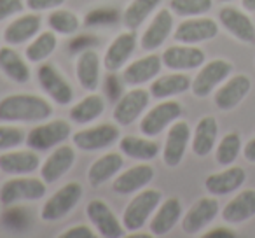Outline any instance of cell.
<instances>
[{"mask_svg": "<svg viewBox=\"0 0 255 238\" xmlns=\"http://www.w3.org/2000/svg\"><path fill=\"white\" fill-rule=\"evenodd\" d=\"M0 70L18 84L30 81V67L12 47H0Z\"/></svg>", "mask_w": 255, "mask_h": 238, "instance_id": "obj_32", "label": "cell"}, {"mask_svg": "<svg viewBox=\"0 0 255 238\" xmlns=\"http://www.w3.org/2000/svg\"><path fill=\"white\" fill-rule=\"evenodd\" d=\"M161 60H163V65L166 68L175 72H182L199 68L206 61V54L203 49L191 46V44H180V46L166 47Z\"/></svg>", "mask_w": 255, "mask_h": 238, "instance_id": "obj_16", "label": "cell"}, {"mask_svg": "<svg viewBox=\"0 0 255 238\" xmlns=\"http://www.w3.org/2000/svg\"><path fill=\"white\" fill-rule=\"evenodd\" d=\"M40 160L37 151H9L0 156V170L11 175H25L32 174L39 168Z\"/></svg>", "mask_w": 255, "mask_h": 238, "instance_id": "obj_27", "label": "cell"}, {"mask_svg": "<svg viewBox=\"0 0 255 238\" xmlns=\"http://www.w3.org/2000/svg\"><path fill=\"white\" fill-rule=\"evenodd\" d=\"M252 89V81L248 75L245 74H238L233 77L226 79L222 82V86H219L213 96V102H215L217 109L219 110H233L247 98V95Z\"/></svg>", "mask_w": 255, "mask_h": 238, "instance_id": "obj_14", "label": "cell"}, {"mask_svg": "<svg viewBox=\"0 0 255 238\" xmlns=\"http://www.w3.org/2000/svg\"><path fill=\"white\" fill-rule=\"evenodd\" d=\"M191 140V126L184 119H177L170 125L163 147V161L166 167L175 168L182 163Z\"/></svg>", "mask_w": 255, "mask_h": 238, "instance_id": "obj_10", "label": "cell"}, {"mask_svg": "<svg viewBox=\"0 0 255 238\" xmlns=\"http://www.w3.org/2000/svg\"><path fill=\"white\" fill-rule=\"evenodd\" d=\"M161 4V0H131L123 12V25L128 30H136Z\"/></svg>", "mask_w": 255, "mask_h": 238, "instance_id": "obj_35", "label": "cell"}, {"mask_svg": "<svg viewBox=\"0 0 255 238\" xmlns=\"http://www.w3.org/2000/svg\"><path fill=\"white\" fill-rule=\"evenodd\" d=\"M233 74L231 61L217 58L212 61H205L191 82V91L196 98H206L210 96L229 75Z\"/></svg>", "mask_w": 255, "mask_h": 238, "instance_id": "obj_2", "label": "cell"}, {"mask_svg": "<svg viewBox=\"0 0 255 238\" xmlns=\"http://www.w3.org/2000/svg\"><path fill=\"white\" fill-rule=\"evenodd\" d=\"M46 195V182L35 177H12L0 188V203L11 207L19 202H35Z\"/></svg>", "mask_w": 255, "mask_h": 238, "instance_id": "obj_4", "label": "cell"}, {"mask_svg": "<svg viewBox=\"0 0 255 238\" xmlns=\"http://www.w3.org/2000/svg\"><path fill=\"white\" fill-rule=\"evenodd\" d=\"M47 25L56 35H74L81 26L79 18L67 9H54L47 16Z\"/></svg>", "mask_w": 255, "mask_h": 238, "instance_id": "obj_38", "label": "cell"}, {"mask_svg": "<svg viewBox=\"0 0 255 238\" xmlns=\"http://www.w3.org/2000/svg\"><path fill=\"white\" fill-rule=\"evenodd\" d=\"M247 181V172L241 167H226V170L217 172L206 177L205 188L212 196H226L241 188Z\"/></svg>", "mask_w": 255, "mask_h": 238, "instance_id": "obj_20", "label": "cell"}, {"mask_svg": "<svg viewBox=\"0 0 255 238\" xmlns=\"http://www.w3.org/2000/svg\"><path fill=\"white\" fill-rule=\"evenodd\" d=\"M82 198V186L79 182H68L63 188H60L46 203H44L42 210H40V219L46 223H53V221H60L67 216L68 212L75 209Z\"/></svg>", "mask_w": 255, "mask_h": 238, "instance_id": "obj_5", "label": "cell"}, {"mask_svg": "<svg viewBox=\"0 0 255 238\" xmlns=\"http://www.w3.org/2000/svg\"><path fill=\"white\" fill-rule=\"evenodd\" d=\"M23 142H26V133L21 128L12 125L0 126V151L14 149Z\"/></svg>", "mask_w": 255, "mask_h": 238, "instance_id": "obj_40", "label": "cell"}, {"mask_svg": "<svg viewBox=\"0 0 255 238\" xmlns=\"http://www.w3.org/2000/svg\"><path fill=\"white\" fill-rule=\"evenodd\" d=\"M86 216L93 224L100 237L103 238H121L126 235V228L117 221L116 214L103 200H91L86 207Z\"/></svg>", "mask_w": 255, "mask_h": 238, "instance_id": "obj_8", "label": "cell"}, {"mask_svg": "<svg viewBox=\"0 0 255 238\" xmlns=\"http://www.w3.org/2000/svg\"><path fill=\"white\" fill-rule=\"evenodd\" d=\"M241 5L247 12H255V0H241Z\"/></svg>", "mask_w": 255, "mask_h": 238, "instance_id": "obj_46", "label": "cell"}, {"mask_svg": "<svg viewBox=\"0 0 255 238\" xmlns=\"http://www.w3.org/2000/svg\"><path fill=\"white\" fill-rule=\"evenodd\" d=\"M124 165V160L119 153L103 154L95 161L88 170V181L93 188H100L102 184L109 182L116 174H119Z\"/></svg>", "mask_w": 255, "mask_h": 238, "instance_id": "obj_30", "label": "cell"}, {"mask_svg": "<svg viewBox=\"0 0 255 238\" xmlns=\"http://www.w3.org/2000/svg\"><path fill=\"white\" fill-rule=\"evenodd\" d=\"M60 238H95V231L86 224H77V226H72L67 231H63Z\"/></svg>", "mask_w": 255, "mask_h": 238, "instance_id": "obj_42", "label": "cell"}, {"mask_svg": "<svg viewBox=\"0 0 255 238\" xmlns=\"http://www.w3.org/2000/svg\"><path fill=\"white\" fill-rule=\"evenodd\" d=\"M205 238H236V233L229 228H224V226H219V228H213V230L206 231L203 235Z\"/></svg>", "mask_w": 255, "mask_h": 238, "instance_id": "obj_44", "label": "cell"}, {"mask_svg": "<svg viewBox=\"0 0 255 238\" xmlns=\"http://www.w3.org/2000/svg\"><path fill=\"white\" fill-rule=\"evenodd\" d=\"M171 30H173V16H171L170 9H159L156 16L152 18L150 25L145 28L142 39H140V46L143 51H156L161 47L166 39L170 37Z\"/></svg>", "mask_w": 255, "mask_h": 238, "instance_id": "obj_19", "label": "cell"}, {"mask_svg": "<svg viewBox=\"0 0 255 238\" xmlns=\"http://www.w3.org/2000/svg\"><path fill=\"white\" fill-rule=\"evenodd\" d=\"M100 56L95 49H86L79 54L75 63L77 81L86 91H95L100 84Z\"/></svg>", "mask_w": 255, "mask_h": 238, "instance_id": "obj_28", "label": "cell"}, {"mask_svg": "<svg viewBox=\"0 0 255 238\" xmlns=\"http://www.w3.org/2000/svg\"><path fill=\"white\" fill-rule=\"evenodd\" d=\"M219 137V123L213 116H205L198 121L192 135L191 149L198 158H205L215 149Z\"/></svg>", "mask_w": 255, "mask_h": 238, "instance_id": "obj_25", "label": "cell"}, {"mask_svg": "<svg viewBox=\"0 0 255 238\" xmlns=\"http://www.w3.org/2000/svg\"><path fill=\"white\" fill-rule=\"evenodd\" d=\"M191 82L192 81L189 79V75L182 74V72H173V74L161 75L156 81H152L149 91L152 98L164 100L175 95H182L187 89H191Z\"/></svg>", "mask_w": 255, "mask_h": 238, "instance_id": "obj_31", "label": "cell"}, {"mask_svg": "<svg viewBox=\"0 0 255 238\" xmlns=\"http://www.w3.org/2000/svg\"><path fill=\"white\" fill-rule=\"evenodd\" d=\"M65 4V0H26V7L32 11H51V9H58L60 5Z\"/></svg>", "mask_w": 255, "mask_h": 238, "instance_id": "obj_43", "label": "cell"}, {"mask_svg": "<svg viewBox=\"0 0 255 238\" xmlns=\"http://www.w3.org/2000/svg\"><path fill=\"white\" fill-rule=\"evenodd\" d=\"M219 35V23L212 18L196 16L192 19H185L175 28L173 39L180 44H199L212 40Z\"/></svg>", "mask_w": 255, "mask_h": 238, "instance_id": "obj_11", "label": "cell"}, {"mask_svg": "<svg viewBox=\"0 0 255 238\" xmlns=\"http://www.w3.org/2000/svg\"><path fill=\"white\" fill-rule=\"evenodd\" d=\"M161 198H163V195L157 189H143V191H140L124 209L123 226L128 231L142 230L147 221H149V217L154 214V210L159 207Z\"/></svg>", "mask_w": 255, "mask_h": 238, "instance_id": "obj_3", "label": "cell"}, {"mask_svg": "<svg viewBox=\"0 0 255 238\" xmlns=\"http://www.w3.org/2000/svg\"><path fill=\"white\" fill-rule=\"evenodd\" d=\"M219 23L240 42L255 44V23L247 14V11H241L236 7H222L219 11Z\"/></svg>", "mask_w": 255, "mask_h": 238, "instance_id": "obj_15", "label": "cell"}, {"mask_svg": "<svg viewBox=\"0 0 255 238\" xmlns=\"http://www.w3.org/2000/svg\"><path fill=\"white\" fill-rule=\"evenodd\" d=\"M136 47V33L135 30H128L119 33L116 39L107 47L105 56H103V68L107 72H117L128 63L131 58L133 51Z\"/></svg>", "mask_w": 255, "mask_h": 238, "instance_id": "obj_18", "label": "cell"}, {"mask_svg": "<svg viewBox=\"0 0 255 238\" xmlns=\"http://www.w3.org/2000/svg\"><path fill=\"white\" fill-rule=\"evenodd\" d=\"M219 202L215 196H205L199 198L191 209L187 210L184 217H182V231L189 237L201 233L217 216H219Z\"/></svg>", "mask_w": 255, "mask_h": 238, "instance_id": "obj_13", "label": "cell"}, {"mask_svg": "<svg viewBox=\"0 0 255 238\" xmlns=\"http://www.w3.org/2000/svg\"><path fill=\"white\" fill-rule=\"evenodd\" d=\"M56 46H58V39L53 30L51 32H40L28 44V47L25 51V56L32 63H40V61H44L46 58H49L54 53Z\"/></svg>", "mask_w": 255, "mask_h": 238, "instance_id": "obj_36", "label": "cell"}, {"mask_svg": "<svg viewBox=\"0 0 255 238\" xmlns=\"http://www.w3.org/2000/svg\"><path fill=\"white\" fill-rule=\"evenodd\" d=\"M163 67V60L157 54H147L140 60L129 63L123 72V81L129 86H142L152 81Z\"/></svg>", "mask_w": 255, "mask_h": 238, "instance_id": "obj_24", "label": "cell"}, {"mask_svg": "<svg viewBox=\"0 0 255 238\" xmlns=\"http://www.w3.org/2000/svg\"><path fill=\"white\" fill-rule=\"evenodd\" d=\"M241 149H243V142H241L240 133L231 132L222 137L215 151V160L220 167H231L240 156Z\"/></svg>", "mask_w": 255, "mask_h": 238, "instance_id": "obj_37", "label": "cell"}, {"mask_svg": "<svg viewBox=\"0 0 255 238\" xmlns=\"http://www.w3.org/2000/svg\"><path fill=\"white\" fill-rule=\"evenodd\" d=\"M182 203L178 198H168L159 203L152 221L149 224V231L152 237H166L180 221Z\"/></svg>", "mask_w": 255, "mask_h": 238, "instance_id": "obj_23", "label": "cell"}, {"mask_svg": "<svg viewBox=\"0 0 255 238\" xmlns=\"http://www.w3.org/2000/svg\"><path fill=\"white\" fill-rule=\"evenodd\" d=\"M119 139V128L114 125H98L93 128H86L81 132H75L72 135V142L81 151H100L112 146Z\"/></svg>", "mask_w": 255, "mask_h": 238, "instance_id": "obj_17", "label": "cell"}, {"mask_svg": "<svg viewBox=\"0 0 255 238\" xmlns=\"http://www.w3.org/2000/svg\"><path fill=\"white\" fill-rule=\"evenodd\" d=\"M72 128L65 119H54V121L44 123L30 130L26 135V146L33 151H47L54 146H60L70 137Z\"/></svg>", "mask_w": 255, "mask_h": 238, "instance_id": "obj_6", "label": "cell"}, {"mask_svg": "<svg viewBox=\"0 0 255 238\" xmlns=\"http://www.w3.org/2000/svg\"><path fill=\"white\" fill-rule=\"evenodd\" d=\"M213 0H170V11L182 18L203 16L212 9Z\"/></svg>", "mask_w": 255, "mask_h": 238, "instance_id": "obj_39", "label": "cell"}, {"mask_svg": "<svg viewBox=\"0 0 255 238\" xmlns=\"http://www.w3.org/2000/svg\"><path fill=\"white\" fill-rule=\"evenodd\" d=\"M53 114L47 100L37 95H9L0 100V121L4 123H39Z\"/></svg>", "mask_w": 255, "mask_h": 238, "instance_id": "obj_1", "label": "cell"}, {"mask_svg": "<svg viewBox=\"0 0 255 238\" xmlns=\"http://www.w3.org/2000/svg\"><path fill=\"white\" fill-rule=\"evenodd\" d=\"M25 9L23 0H0V21L16 16Z\"/></svg>", "mask_w": 255, "mask_h": 238, "instance_id": "obj_41", "label": "cell"}, {"mask_svg": "<svg viewBox=\"0 0 255 238\" xmlns=\"http://www.w3.org/2000/svg\"><path fill=\"white\" fill-rule=\"evenodd\" d=\"M150 100V91L145 89H129L128 93H124L119 100H117L116 107H114L112 117L114 121L121 126H129L138 119L143 114V110L147 109Z\"/></svg>", "mask_w": 255, "mask_h": 238, "instance_id": "obj_9", "label": "cell"}, {"mask_svg": "<svg viewBox=\"0 0 255 238\" xmlns=\"http://www.w3.org/2000/svg\"><path fill=\"white\" fill-rule=\"evenodd\" d=\"M243 156L248 163H255V137L243 146Z\"/></svg>", "mask_w": 255, "mask_h": 238, "instance_id": "obj_45", "label": "cell"}, {"mask_svg": "<svg viewBox=\"0 0 255 238\" xmlns=\"http://www.w3.org/2000/svg\"><path fill=\"white\" fill-rule=\"evenodd\" d=\"M154 168L147 163H140L135 167L128 168L124 174L117 175L112 182V189L117 195H129V193H136L142 188L150 184L154 179Z\"/></svg>", "mask_w": 255, "mask_h": 238, "instance_id": "obj_21", "label": "cell"}, {"mask_svg": "<svg viewBox=\"0 0 255 238\" xmlns=\"http://www.w3.org/2000/svg\"><path fill=\"white\" fill-rule=\"evenodd\" d=\"M105 110V100L98 93H91V95L84 96L79 103H75L70 109V119L77 125H88L98 119Z\"/></svg>", "mask_w": 255, "mask_h": 238, "instance_id": "obj_33", "label": "cell"}, {"mask_svg": "<svg viewBox=\"0 0 255 238\" xmlns=\"http://www.w3.org/2000/svg\"><path fill=\"white\" fill-rule=\"evenodd\" d=\"M255 216V189L240 191L222 209V219L227 224H241Z\"/></svg>", "mask_w": 255, "mask_h": 238, "instance_id": "obj_26", "label": "cell"}, {"mask_svg": "<svg viewBox=\"0 0 255 238\" xmlns=\"http://www.w3.org/2000/svg\"><path fill=\"white\" fill-rule=\"evenodd\" d=\"M129 237H131V238H150V237H152V233H150V231H149V233H140V230H138V231H133Z\"/></svg>", "mask_w": 255, "mask_h": 238, "instance_id": "obj_47", "label": "cell"}, {"mask_svg": "<svg viewBox=\"0 0 255 238\" xmlns=\"http://www.w3.org/2000/svg\"><path fill=\"white\" fill-rule=\"evenodd\" d=\"M220 2H224V4H229V2H233V0H220Z\"/></svg>", "mask_w": 255, "mask_h": 238, "instance_id": "obj_48", "label": "cell"}, {"mask_svg": "<svg viewBox=\"0 0 255 238\" xmlns=\"http://www.w3.org/2000/svg\"><path fill=\"white\" fill-rule=\"evenodd\" d=\"M119 151L124 156L133 158V160L149 161L159 154V144L149 139H142V137L128 135L119 140Z\"/></svg>", "mask_w": 255, "mask_h": 238, "instance_id": "obj_34", "label": "cell"}, {"mask_svg": "<svg viewBox=\"0 0 255 238\" xmlns=\"http://www.w3.org/2000/svg\"><path fill=\"white\" fill-rule=\"evenodd\" d=\"M75 163V151L70 146H60L49 154L40 168V177L46 184L60 181Z\"/></svg>", "mask_w": 255, "mask_h": 238, "instance_id": "obj_22", "label": "cell"}, {"mask_svg": "<svg viewBox=\"0 0 255 238\" xmlns=\"http://www.w3.org/2000/svg\"><path fill=\"white\" fill-rule=\"evenodd\" d=\"M37 81H39L40 88L46 91V95L58 105H68L74 98V89H72L70 82L53 65H40L37 70Z\"/></svg>", "mask_w": 255, "mask_h": 238, "instance_id": "obj_12", "label": "cell"}, {"mask_svg": "<svg viewBox=\"0 0 255 238\" xmlns=\"http://www.w3.org/2000/svg\"><path fill=\"white\" fill-rule=\"evenodd\" d=\"M40 30V18L37 14H25L11 21L4 30V40L9 46H18L33 39Z\"/></svg>", "mask_w": 255, "mask_h": 238, "instance_id": "obj_29", "label": "cell"}, {"mask_svg": "<svg viewBox=\"0 0 255 238\" xmlns=\"http://www.w3.org/2000/svg\"><path fill=\"white\" fill-rule=\"evenodd\" d=\"M182 116V105L175 100L157 103L149 110L140 121V132L145 137H157L164 128L175 123Z\"/></svg>", "mask_w": 255, "mask_h": 238, "instance_id": "obj_7", "label": "cell"}]
</instances>
